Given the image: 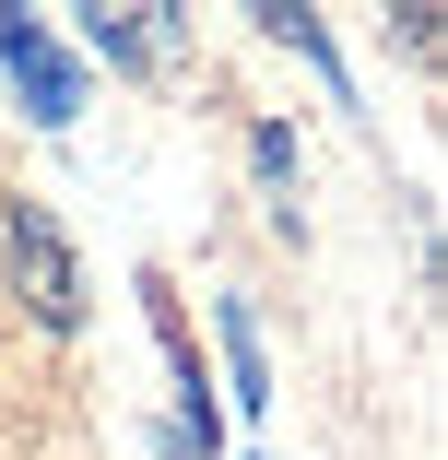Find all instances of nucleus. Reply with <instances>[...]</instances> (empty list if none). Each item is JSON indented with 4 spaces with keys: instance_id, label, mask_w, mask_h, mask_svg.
<instances>
[{
    "instance_id": "obj_1",
    "label": "nucleus",
    "mask_w": 448,
    "mask_h": 460,
    "mask_svg": "<svg viewBox=\"0 0 448 460\" xmlns=\"http://www.w3.org/2000/svg\"><path fill=\"white\" fill-rule=\"evenodd\" d=\"M13 260H24V307H36L48 331H71V319H83V271H71V248H59V225H48L36 201H13Z\"/></svg>"
},
{
    "instance_id": "obj_2",
    "label": "nucleus",
    "mask_w": 448,
    "mask_h": 460,
    "mask_svg": "<svg viewBox=\"0 0 448 460\" xmlns=\"http://www.w3.org/2000/svg\"><path fill=\"white\" fill-rule=\"evenodd\" d=\"M0 59L24 71V95H36V119L59 130V119H71V59L48 48V24H36V13H0Z\"/></svg>"
}]
</instances>
